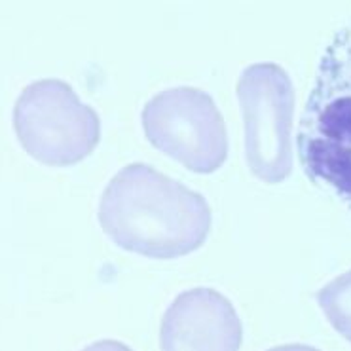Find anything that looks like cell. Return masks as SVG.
<instances>
[{
    "label": "cell",
    "mask_w": 351,
    "mask_h": 351,
    "mask_svg": "<svg viewBox=\"0 0 351 351\" xmlns=\"http://www.w3.org/2000/svg\"><path fill=\"white\" fill-rule=\"evenodd\" d=\"M99 224L123 251L171 261L204 245L211 209L202 194L152 165L130 164L106 184Z\"/></svg>",
    "instance_id": "cell-1"
},
{
    "label": "cell",
    "mask_w": 351,
    "mask_h": 351,
    "mask_svg": "<svg viewBox=\"0 0 351 351\" xmlns=\"http://www.w3.org/2000/svg\"><path fill=\"white\" fill-rule=\"evenodd\" d=\"M296 148L308 179L351 211V17L319 59Z\"/></svg>",
    "instance_id": "cell-2"
},
{
    "label": "cell",
    "mask_w": 351,
    "mask_h": 351,
    "mask_svg": "<svg viewBox=\"0 0 351 351\" xmlns=\"http://www.w3.org/2000/svg\"><path fill=\"white\" fill-rule=\"evenodd\" d=\"M14 128L25 152L46 165H73L93 152L101 120L69 84L48 78L27 86L14 108Z\"/></svg>",
    "instance_id": "cell-3"
},
{
    "label": "cell",
    "mask_w": 351,
    "mask_h": 351,
    "mask_svg": "<svg viewBox=\"0 0 351 351\" xmlns=\"http://www.w3.org/2000/svg\"><path fill=\"white\" fill-rule=\"evenodd\" d=\"M245 122V158L254 177L279 184L293 171L294 86L283 66L254 63L237 80Z\"/></svg>",
    "instance_id": "cell-4"
},
{
    "label": "cell",
    "mask_w": 351,
    "mask_h": 351,
    "mask_svg": "<svg viewBox=\"0 0 351 351\" xmlns=\"http://www.w3.org/2000/svg\"><path fill=\"white\" fill-rule=\"evenodd\" d=\"M143 130L150 145L199 175L217 171L228 156V133L209 93L171 88L143 108Z\"/></svg>",
    "instance_id": "cell-5"
},
{
    "label": "cell",
    "mask_w": 351,
    "mask_h": 351,
    "mask_svg": "<svg viewBox=\"0 0 351 351\" xmlns=\"http://www.w3.org/2000/svg\"><path fill=\"white\" fill-rule=\"evenodd\" d=\"M243 327L236 308L215 289L180 293L160 327L162 351H239Z\"/></svg>",
    "instance_id": "cell-6"
},
{
    "label": "cell",
    "mask_w": 351,
    "mask_h": 351,
    "mask_svg": "<svg viewBox=\"0 0 351 351\" xmlns=\"http://www.w3.org/2000/svg\"><path fill=\"white\" fill-rule=\"evenodd\" d=\"M317 302L336 332L351 343V269L323 287Z\"/></svg>",
    "instance_id": "cell-7"
},
{
    "label": "cell",
    "mask_w": 351,
    "mask_h": 351,
    "mask_svg": "<svg viewBox=\"0 0 351 351\" xmlns=\"http://www.w3.org/2000/svg\"><path fill=\"white\" fill-rule=\"evenodd\" d=\"M82 351H131L125 343L116 342V340H101V342H95L88 346L86 350Z\"/></svg>",
    "instance_id": "cell-8"
},
{
    "label": "cell",
    "mask_w": 351,
    "mask_h": 351,
    "mask_svg": "<svg viewBox=\"0 0 351 351\" xmlns=\"http://www.w3.org/2000/svg\"><path fill=\"white\" fill-rule=\"evenodd\" d=\"M268 351H319L317 348H311L306 343H285V346H278V348H271Z\"/></svg>",
    "instance_id": "cell-9"
}]
</instances>
